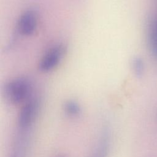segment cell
<instances>
[{
    "label": "cell",
    "instance_id": "6da1fadb",
    "mask_svg": "<svg viewBox=\"0 0 157 157\" xmlns=\"http://www.w3.org/2000/svg\"><path fill=\"white\" fill-rule=\"evenodd\" d=\"M5 96L13 104H18L29 98L31 86L26 78L19 77L9 82L5 86Z\"/></svg>",
    "mask_w": 157,
    "mask_h": 157
},
{
    "label": "cell",
    "instance_id": "7a4b0ae2",
    "mask_svg": "<svg viewBox=\"0 0 157 157\" xmlns=\"http://www.w3.org/2000/svg\"><path fill=\"white\" fill-rule=\"evenodd\" d=\"M17 128L9 157H26L31 128Z\"/></svg>",
    "mask_w": 157,
    "mask_h": 157
},
{
    "label": "cell",
    "instance_id": "3957f363",
    "mask_svg": "<svg viewBox=\"0 0 157 157\" xmlns=\"http://www.w3.org/2000/svg\"><path fill=\"white\" fill-rule=\"evenodd\" d=\"M39 104L37 100H28L20 109L18 119L17 126L24 128H31L38 112Z\"/></svg>",
    "mask_w": 157,
    "mask_h": 157
},
{
    "label": "cell",
    "instance_id": "277c9868",
    "mask_svg": "<svg viewBox=\"0 0 157 157\" xmlns=\"http://www.w3.org/2000/svg\"><path fill=\"white\" fill-rule=\"evenodd\" d=\"M64 52L65 48L61 45L50 48L41 59L39 64V70L42 72H48L52 70L59 64Z\"/></svg>",
    "mask_w": 157,
    "mask_h": 157
},
{
    "label": "cell",
    "instance_id": "5b68a950",
    "mask_svg": "<svg viewBox=\"0 0 157 157\" xmlns=\"http://www.w3.org/2000/svg\"><path fill=\"white\" fill-rule=\"evenodd\" d=\"M37 26V19L35 13L31 10L24 12L20 17L18 21V30L23 35L32 34Z\"/></svg>",
    "mask_w": 157,
    "mask_h": 157
},
{
    "label": "cell",
    "instance_id": "8992f818",
    "mask_svg": "<svg viewBox=\"0 0 157 157\" xmlns=\"http://www.w3.org/2000/svg\"><path fill=\"white\" fill-rule=\"evenodd\" d=\"M109 147V132L104 128L101 133L94 150L90 157H106Z\"/></svg>",
    "mask_w": 157,
    "mask_h": 157
},
{
    "label": "cell",
    "instance_id": "52a82bcc",
    "mask_svg": "<svg viewBox=\"0 0 157 157\" xmlns=\"http://www.w3.org/2000/svg\"><path fill=\"white\" fill-rule=\"evenodd\" d=\"M148 39L151 51L157 57V21H155L150 27Z\"/></svg>",
    "mask_w": 157,
    "mask_h": 157
},
{
    "label": "cell",
    "instance_id": "ba28073f",
    "mask_svg": "<svg viewBox=\"0 0 157 157\" xmlns=\"http://www.w3.org/2000/svg\"><path fill=\"white\" fill-rule=\"evenodd\" d=\"M64 110L68 116L74 117L80 113L81 109L77 102L74 101H68L64 104Z\"/></svg>",
    "mask_w": 157,
    "mask_h": 157
},
{
    "label": "cell",
    "instance_id": "9c48e42d",
    "mask_svg": "<svg viewBox=\"0 0 157 157\" xmlns=\"http://www.w3.org/2000/svg\"><path fill=\"white\" fill-rule=\"evenodd\" d=\"M132 69L134 74L137 77H140L144 72V61L139 57L135 58L132 61Z\"/></svg>",
    "mask_w": 157,
    "mask_h": 157
}]
</instances>
